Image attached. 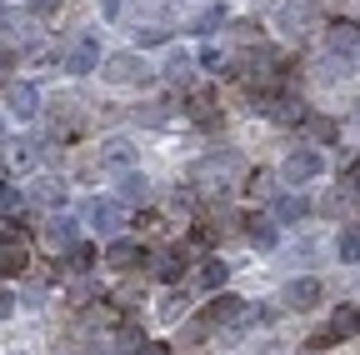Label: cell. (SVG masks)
Listing matches in <instances>:
<instances>
[{
	"label": "cell",
	"instance_id": "cell-20",
	"mask_svg": "<svg viewBox=\"0 0 360 355\" xmlns=\"http://www.w3.org/2000/svg\"><path fill=\"white\" fill-rule=\"evenodd\" d=\"M225 276H231V265H225V260H210V265H205V271H200V280H205V290H220V285H225Z\"/></svg>",
	"mask_w": 360,
	"mask_h": 355
},
{
	"label": "cell",
	"instance_id": "cell-14",
	"mask_svg": "<svg viewBox=\"0 0 360 355\" xmlns=\"http://www.w3.org/2000/svg\"><path fill=\"white\" fill-rule=\"evenodd\" d=\"M155 276L160 280H180V276H186V250H165L155 260Z\"/></svg>",
	"mask_w": 360,
	"mask_h": 355
},
{
	"label": "cell",
	"instance_id": "cell-35",
	"mask_svg": "<svg viewBox=\"0 0 360 355\" xmlns=\"http://www.w3.org/2000/svg\"><path fill=\"white\" fill-rule=\"evenodd\" d=\"M6 70H11V56H0V80H6Z\"/></svg>",
	"mask_w": 360,
	"mask_h": 355
},
{
	"label": "cell",
	"instance_id": "cell-22",
	"mask_svg": "<svg viewBox=\"0 0 360 355\" xmlns=\"http://www.w3.org/2000/svg\"><path fill=\"white\" fill-rule=\"evenodd\" d=\"M25 210V195L15 186H0V215H20Z\"/></svg>",
	"mask_w": 360,
	"mask_h": 355
},
{
	"label": "cell",
	"instance_id": "cell-30",
	"mask_svg": "<svg viewBox=\"0 0 360 355\" xmlns=\"http://www.w3.org/2000/svg\"><path fill=\"white\" fill-rule=\"evenodd\" d=\"M11 316H15V295L0 285V321H11Z\"/></svg>",
	"mask_w": 360,
	"mask_h": 355
},
{
	"label": "cell",
	"instance_id": "cell-34",
	"mask_svg": "<svg viewBox=\"0 0 360 355\" xmlns=\"http://www.w3.org/2000/svg\"><path fill=\"white\" fill-rule=\"evenodd\" d=\"M25 6H30V11H45V6H56V0H25Z\"/></svg>",
	"mask_w": 360,
	"mask_h": 355
},
{
	"label": "cell",
	"instance_id": "cell-24",
	"mask_svg": "<svg viewBox=\"0 0 360 355\" xmlns=\"http://www.w3.org/2000/svg\"><path fill=\"white\" fill-rule=\"evenodd\" d=\"M335 250H340V260H360V226L345 231V235L335 240Z\"/></svg>",
	"mask_w": 360,
	"mask_h": 355
},
{
	"label": "cell",
	"instance_id": "cell-13",
	"mask_svg": "<svg viewBox=\"0 0 360 355\" xmlns=\"http://www.w3.org/2000/svg\"><path fill=\"white\" fill-rule=\"evenodd\" d=\"M330 335H360V310L355 305H340L330 316Z\"/></svg>",
	"mask_w": 360,
	"mask_h": 355
},
{
	"label": "cell",
	"instance_id": "cell-2",
	"mask_svg": "<svg viewBox=\"0 0 360 355\" xmlns=\"http://www.w3.org/2000/svg\"><path fill=\"white\" fill-rule=\"evenodd\" d=\"M276 20H281L285 35H305V30L315 25V6H310V0H285Z\"/></svg>",
	"mask_w": 360,
	"mask_h": 355
},
{
	"label": "cell",
	"instance_id": "cell-18",
	"mask_svg": "<svg viewBox=\"0 0 360 355\" xmlns=\"http://www.w3.org/2000/svg\"><path fill=\"white\" fill-rule=\"evenodd\" d=\"M245 235H250L260 250H270V245H276V226H270V220H260V215L250 220V231H245Z\"/></svg>",
	"mask_w": 360,
	"mask_h": 355
},
{
	"label": "cell",
	"instance_id": "cell-12",
	"mask_svg": "<svg viewBox=\"0 0 360 355\" xmlns=\"http://www.w3.org/2000/svg\"><path fill=\"white\" fill-rule=\"evenodd\" d=\"M305 215H310V200L305 195H281L276 200V220H285V226H300Z\"/></svg>",
	"mask_w": 360,
	"mask_h": 355
},
{
	"label": "cell",
	"instance_id": "cell-19",
	"mask_svg": "<svg viewBox=\"0 0 360 355\" xmlns=\"http://www.w3.org/2000/svg\"><path fill=\"white\" fill-rule=\"evenodd\" d=\"M186 110H191V120L215 125V105H210V96H191V101H186Z\"/></svg>",
	"mask_w": 360,
	"mask_h": 355
},
{
	"label": "cell",
	"instance_id": "cell-17",
	"mask_svg": "<svg viewBox=\"0 0 360 355\" xmlns=\"http://www.w3.org/2000/svg\"><path fill=\"white\" fill-rule=\"evenodd\" d=\"M120 200H150L146 175H125V181H120Z\"/></svg>",
	"mask_w": 360,
	"mask_h": 355
},
{
	"label": "cell",
	"instance_id": "cell-29",
	"mask_svg": "<svg viewBox=\"0 0 360 355\" xmlns=\"http://www.w3.org/2000/svg\"><path fill=\"white\" fill-rule=\"evenodd\" d=\"M105 165H130V146H110L105 150Z\"/></svg>",
	"mask_w": 360,
	"mask_h": 355
},
{
	"label": "cell",
	"instance_id": "cell-4",
	"mask_svg": "<svg viewBox=\"0 0 360 355\" xmlns=\"http://www.w3.org/2000/svg\"><path fill=\"white\" fill-rule=\"evenodd\" d=\"M236 316H240V300L236 295H215L210 305H205V316H200V325H236Z\"/></svg>",
	"mask_w": 360,
	"mask_h": 355
},
{
	"label": "cell",
	"instance_id": "cell-28",
	"mask_svg": "<svg viewBox=\"0 0 360 355\" xmlns=\"http://www.w3.org/2000/svg\"><path fill=\"white\" fill-rule=\"evenodd\" d=\"M215 20H225V11H220V6H210V11L195 20V30H215Z\"/></svg>",
	"mask_w": 360,
	"mask_h": 355
},
{
	"label": "cell",
	"instance_id": "cell-16",
	"mask_svg": "<svg viewBox=\"0 0 360 355\" xmlns=\"http://www.w3.org/2000/svg\"><path fill=\"white\" fill-rule=\"evenodd\" d=\"M30 195H35L40 205H51V210H56V205H65V191H60L56 181H35V191H30Z\"/></svg>",
	"mask_w": 360,
	"mask_h": 355
},
{
	"label": "cell",
	"instance_id": "cell-15",
	"mask_svg": "<svg viewBox=\"0 0 360 355\" xmlns=\"http://www.w3.org/2000/svg\"><path fill=\"white\" fill-rule=\"evenodd\" d=\"M45 235H51V245H75V220L56 215L51 226H45Z\"/></svg>",
	"mask_w": 360,
	"mask_h": 355
},
{
	"label": "cell",
	"instance_id": "cell-21",
	"mask_svg": "<svg viewBox=\"0 0 360 355\" xmlns=\"http://www.w3.org/2000/svg\"><path fill=\"white\" fill-rule=\"evenodd\" d=\"M6 155H11V165H15V170H30V165H35V146H30V141H15Z\"/></svg>",
	"mask_w": 360,
	"mask_h": 355
},
{
	"label": "cell",
	"instance_id": "cell-7",
	"mask_svg": "<svg viewBox=\"0 0 360 355\" xmlns=\"http://www.w3.org/2000/svg\"><path fill=\"white\" fill-rule=\"evenodd\" d=\"M141 260H146V250L135 240H110L105 245V265H110V271H130V265H141Z\"/></svg>",
	"mask_w": 360,
	"mask_h": 355
},
{
	"label": "cell",
	"instance_id": "cell-8",
	"mask_svg": "<svg viewBox=\"0 0 360 355\" xmlns=\"http://www.w3.org/2000/svg\"><path fill=\"white\" fill-rule=\"evenodd\" d=\"M96 60H101V56H96V35H80L75 51L65 56V70H70V75H85V70H96Z\"/></svg>",
	"mask_w": 360,
	"mask_h": 355
},
{
	"label": "cell",
	"instance_id": "cell-11",
	"mask_svg": "<svg viewBox=\"0 0 360 355\" xmlns=\"http://www.w3.org/2000/svg\"><path fill=\"white\" fill-rule=\"evenodd\" d=\"M326 46H330L335 56H350V51L360 46V25H350V20H345V25H330V35H326Z\"/></svg>",
	"mask_w": 360,
	"mask_h": 355
},
{
	"label": "cell",
	"instance_id": "cell-6",
	"mask_svg": "<svg viewBox=\"0 0 360 355\" xmlns=\"http://www.w3.org/2000/svg\"><path fill=\"white\" fill-rule=\"evenodd\" d=\"M101 70H105V80H120V85H130V80H141V75H146V60H141V56H110Z\"/></svg>",
	"mask_w": 360,
	"mask_h": 355
},
{
	"label": "cell",
	"instance_id": "cell-31",
	"mask_svg": "<svg viewBox=\"0 0 360 355\" xmlns=\"http://www.w3.org/2000/svg\"><path fill=\"white\" fill-rule=\"evenodd\" d=\"M200 65H205V70H225V56H220V51H215V46H210V51H205V56H200Z\"/></svg>",
	"mask_w": 360,
	"mask_h": 355
},
{
	"label": "cell",
	"instance_id": "cell-36",
	"mask_svg": "<svg viewBox=\"0 0 360 355\" xmlns=\"http://www.w3.org/2000/svg\"><path fill=\"white\" fill-rule=\"evenodd\" d=\"M355 110H360V105H355Z\"/></svg>",
	"mask_w": 360,
	"mask_h": 355
},
{
	"label": "cell",
	"instance_id": "cell-3",
	"mask_svg": "<svg viewBox=\"0 0 360 355\" xmlns=\"http://www.w3.org/2000/svg\"><path fill=\"white\" fill-rule=\"evenodd\" d=\"M281 300H285L290 310H310L315 300H321V280H315V276H305V280H290V285L281 290Z\"/></svg>",
	"mask_w": 360,
	"mask_h": 355
},
{
	"label": "cell",
	"instance_id": "cell-33",
	"mask_svg": "<svg viewBox=\"0 0 360 355\" xmlns=\"http://www.w3.org/2000/svg\"><path fill=\"white\" fill-rule=\"evenodd\" d=\"M101 15H105V20H115V15H120V0H101Z\"/></svg>",
	"mask_w": 360,
	"mask_h": 355
},
{
	"label": "cell",
	"instance_id": "cell-10",
	"mask_svg": "<svg viewBox=\"0 0 360 355\" xmlns=\"http://www.w3.org/2000/svg\"><path fill=\"white\" fill-rule=\"evenodd\" d=\"M6 110L15 120H30L40 105H35V85H11V96H6Z\"/></svg>",
	"mask_w": 360,
	"mask_h": 355
},
{
	"label": "cell",
	"instance_id": "cell-5",
	"mask_svg": "<svg viewBox=\"0 0 360 355\" xmlns=\"http://www.w3.org/2000/svg\"><path fill=\"white\" fill-rule=\"evenodd\" d=\"M25 240L20 235H0V276H20L25 271Z\"/></svg>",
	"mask_w": 360,
	"mask_h": 355
},
{
	"label": "cell",
	"instance_id": "cell-9",
	"mask_svg": "<svg viewBox=\"0 0 360 355\" xmlns=\"http://www.w3.org/2000/svg\"><path fill=\"white\" fill-rule=\"evenodd\" d=\"M85 220H90L96 231L110 235V231L120 226V205H115V200H90V205H85Z\"/></svg>",
	"mask_w": 360,
	"mask_h": 355
},
{
	"label": "cell",
	"instance_id": "cell-1",
	"mask_svg": "<svg viewBox=\"0 0 360 355\" xmlns=\"http://www.w3.org/2000/svg\"><path fill=\"white\" fill-rule=\"evenodd\" d=\"M321 170H326V155L315 150V146H305V150H290V160H285V181L305 186V181H315Z\"/></svg>",
	"mask_w": 360,
	"mask_h": 355
},
{
	"label": "cell",
	"instance_id": "cell-26",
	"mask_svg": "<svg viewBox=\"0 0 360 355\" xmlns=\"http://www.w3.org/2000/svg\"><path fill=\"white\" fill-rule=\"evenodd\" d=\"M96 265V250L90 245H70V271H90Z\"/></svg>",
	"mask_w": 360,
	"mask_h": 355
},
{
	"label": "cell",
	"instance_id": "cell-32",
	"mask_svg": "<svg viewBox=\"0 0 360 355\" xmlns=\"http://www.w3.org/2000/svg\"><path fill=\"white\" fill-rule=\"evenodd\" d=\"M135 355H165V345H155V340H141V345H135Z\"/></svg>",
	"mask_w": 360,
	"mask_h": 355
},
{
	"label": "cell",
	"instance_id": "cell-23",
	"mask_svg": "<svg viewBox=\"0 0 360 355\" xmlns=\"http://www.w3.org/2000/svg\"><path fill=\"white\" fill-rule=\"evenodd\" d=\"M180 316H186V290H175V295H165V305H160V321H180Z\"/></svg>",
	"mask_w": 360,
	"mask_h": 355
},
{
	"label": "cell",
	"instance_id": "cell-27",
	"mask_svg": "<svg viewBox=\"0 0 360 355\" xmlns=\"http://www.w3.org/2000/svg\"><path fill=\"white\" fill-rule=\"evenodd\" d=\"M165 75H170V80H180V75H191V56H170Z\"/></svg>",
	"mask_w": 360,
	"mask_h": 355
},
{
	"label": "cell",
	"instance_id": "cell-25",
	"mask_svg": "<svg viewBox=\"0 0 360 355\" xmlns=\"http://www.w3.org/2000/svg\"><path fill=\"white\" fill-rule=\"evenodd\" d=\"M305 125H310V136H321V141H335V120H326V115H305Z\"/></svg>",
	"mask_w": 360,
	"mask_h": 355
}]
</instances>
